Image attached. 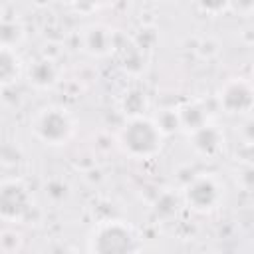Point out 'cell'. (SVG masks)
I'll use <instances>...</instances> for the list:
<instances>
[{"label":"cell","mask_w":254,"mask_h":254,"mask_svg":"<svg viewBox=\"0 0 254 254\" xmlns=\"http://www.w3.org/2000/svg\"><path fill=\"white\" fill-rule=\"evenodd\" d=\"M238 137H240V141L244 143V145H254V117H246L242 123H240V127H238Z\"/></svg>","instance_id":"obj_17"},{"label":"cell","mask_w":254,"mask_h":254,"mask_svg":"<svg viewBox=\"0 0 254 254\" xmlns=\"http://www.w3.org/2000/svg\"><path fill=\"white\" fill-rule=\"evenodd\" d=\"M81 44L83 50L91 56H107L113 50V30H109L103 24H91L83 30L81 36Z\"/></svg>","instance_id":"obj_8"},{"label":"cell","mask_w":254,"mask_h":254,"mask_svg":"<svg viewBox=\"0 0 254 254\" xmlns=\"http://www.w3.org/2000/svg\"><path fill=\"white\" fill-rule=\"evenodd\" d=\"M230 8L240 12V14H252L254 12V0H232Z\"/></svg>","instance_id":"obj_18"},{"label":"cell","mask_w":254,"mask_h":254,"mask_svg":"<svg viewBox=\"0 0 254 254\" xmlns=\"http://www.w3.org/2000/svg\"><path fill=\"white\" fill-rule=\"evenodd\" d=\"M147 107H149V101H147L145 91H141V89H129L121 99V109L127 117L145 115Z\"/></svg>","instance_id":"obj_12"},{"label":"cell","mask_w":254,"mask_h":254,"mask_svg":"<svg viewBox=\"0 0 254 254\" xmlns=\"http://www.w3.org/2000/svg\"><path fill=\"white\" fill-rule=\"evenodd\" d=\"M24 38V28L18 20H4L2 22V32H0V40H2V48H16Z\"/></svg>","instance_id":"obj_13"},{"label":"cell","mask_w":254,"mask_h":254,"mask_svg":"<svg viewBox=\"0 0 254 254\" xmlns=\"http://www.w3.org/2000/svg\"><path fill=\"white\" fill-rule=\"evenodd\" d=\"M187 206L194 212H210L222 200V187L212 175H196L183 190Z\"/></svg>","instance_id":"obj_4"},{"label":"cell","mask_w":254,"mask_h":254,"mask_svg":"<svg viewBox=\"0 0 254 254\" xmlns=\"http://www.w3.org/2000/svg\"><path fill=\"white\" fill-rule=\"evenodd\" d=\"M218 103L228 115H246L254 107V85L250 79L230 77L218 89Z\"/></svg>","instance_id":"obj_5"},{"label":"cell","mask_w":254,"mask_h":254,"mask_svg":"<svg viewBox=\"0 0 254 254\" xmlns=\"http://www.w3.org/2000/svg\"><path fill=\"white\" fill-rule=\"evenodd\" d=\"M30 131L40 143L48 147H62L73 137L75 123L65 107L46 105L34 113L30 121Z\"/></svg>","instance_id":"obj_3"},{"label":"cell","mask_w":254,"mask_h":254,"mask_svg":"<svg viewBox=\"0 0 254 254\" xmlns=\"http://www.w3.org/2000/svg\"><path fill=\"white\" fill-rule=\"evenodd\" d=\"M103 0H75V10H81V12H91L95 10Z\"/></svg>","instance_id":"obj_19"},{"label":"cell","mask_w":254,"mask_h":254,"mask_svg":"<svg viewBox=\"0 0 254 254\" xmlns=\"http://www.w3.org/2000/svg\"><path fill=\"white\" fill-rule=\"evenodd\" d=\"M165 133L157 125L155 119H149L145 115L129 117L127 123L117 133V145L119 149L137 161L153 159L161 147H163Z\"/></svg>","instance_id":"obj_1"},{"label":"cell","mask_w":254,"mask_h":254,"mask_svg":"<svg viewBox=\"0 0 254 254\" xmlns=\"http://www.w3.org/2000/svg\"><path fill=\"white\" fill-rule=\"evenodd\" d=\"M196 4L198 10L206 12V14H220L224 10L230 8L232 0H192Z\"/></svg>","instance_id":"obj_16"},{"label":"cell","mask_w":254,"mask_h":254,"mask_svg":"<svg viewBox=\"0 0 254 254\" xmlns=\"http://www.w3.org/2000/svg\"><path fill=\"white\" fill-rule=\"evenodd\" d=\"M189 139H190V145L192 149L200 155V157H206V159H212L216 157L222 147H224V135L222 131L212 125V123H206L202 127H198L196 131L189 133Z\"/></svg>","instance_id":"obj_7"},{"label":"cell","mask_w":254,"mask_h":254,"mask_svg":"<svg viewBox=\"0 0 254 254\" xmlns=\"http://www.w3.org/2000/svg\"><path fill=\"white\" fill-rule=\"evenodd\" d=\"M22 244H24V238L22 234L12 228V226H6L0 234V250L4 254H14V252H20L22 250Z\"/></svg>","instance_id":"obj_14"},{"label":"cell","mask_w":254,"mask_h":254,"mask_svg":"<svg viewBox=\"0 0 254 254\" xmlns=\"http://www.w3.org/2000/svg\"><path fill=\"white\" fill-rule=\"evenodd\" d=\"M26 73H28V79H30V83H32L34 87H38V89H48V87H52V85L58 81L60 69H58V65H56L54 60H50V58H40V60H36V62L28 67Z\"/></svg>","instance_id":"obj_9"},{"label":"cell","mask_w":254,"mask_h":254,"mask_svg":"<svg viewBox=\"0 0 254 254\" xmlns=\"http://www.w3.org/2000/svg\"><path fill=\"white\" fill-rule=\"evenodd\" d=\"M155 121H157V125L161 127V131H163L165 135H169V133L181 129L179 111H175V109H165V111H161V115H159Z\"/></svg>","instance_id":"obj_15"},{"label":"cell","mask_w":254,"mask_h":254,"mask_svg":"<svg viewBox=\"0 0 254 254\" xmlns=\"http://www.w3.org/2000/svg\"><path fill=\"white\" fill-rule=\"evenodd\" d=\"M24 71V64L14 48H2L0 52V81L4 87L14 85Z\"/></svg>","instance_id":"obj_10"},{"label":"cell","mask_w":254,"mask_h":254,"mask_svg":"<svg viewBox=\"0 0 254 254\" xmlns=\"http://www.w3.org/2000/svg\"><path fill=\"white\" fill-rule=\"evenodd\" d=\"M177 111H179L181 127H183L187 133H192V131H196L198 127H202V125L208 123V113H206L204 105L198 103V101H189V103L181 105Z\"/></svg>","instance_id":"obj_11"},{"label":"cell","mask_w":254,"mask_h":254,"mask_svg":"<svg viewBox=\"0 0 254 254\" xmlns=\"http://www.w3.org/2000/svg\"><path fill=\"white\" fill-rule=\"evenodd\" d=\"M250 83L254 85V67H252V77H250Z\"/></svg>","instance_id":"obj_20"},{"label":"cell","mask_w":254,"mask_h":254,"mask_svg":"<svg viewBox=\"0 0 254 254\" xmlns=\"http://www.w3.org/2000/svg\"><path fill=\"white\" fill-rule=\"evenodd\" d=\"M87 250L95 254H127L143 250V242L133 226L123 220H105L91 228Z\"/></svg>","instance_id":"obj_2"},{"label":"cell","mask_w":254,"mask_h":254,"mask_svg":"<svg viewBox=\"0 0 254 254\" xmlns=\"http://www.w3.org/2000/svg\"><path fill=\"white\" fill-rule=\"evenodd\" d=\"M30 192L22 181L10 179L0 187V216L8 224L20 222L30 212Z\"/></svg>","instance_id":"obj_6"}]
</instances>
